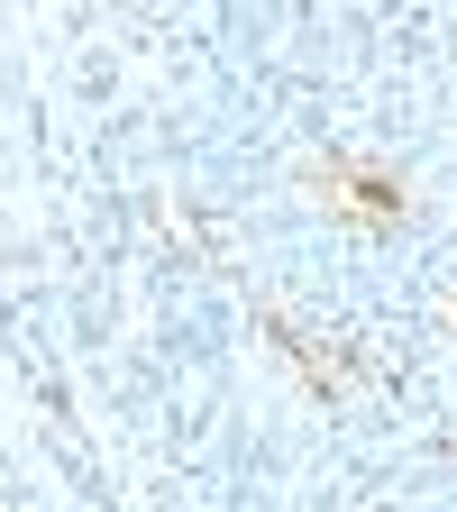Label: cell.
<instances>
[{"instance_id":"cell-1","label":"cell","mask_w":457,"mask_h":512,"mask_svg":"<svg viewBox=\"0 0 457 512\" xmlns=\"http://www.w3.org/2000/svg\"><path fill=\"white\" fill-rule=\"evenodd\" d=\"M320 192H330V202H348L357 220H403V183L366 174L357 156H320Z\"/></svg>"}]
</instances>
